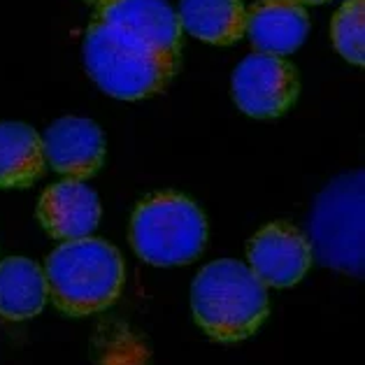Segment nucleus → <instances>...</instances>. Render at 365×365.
<instances>
[{
    "instance_id": "obj_1",
    "label": "nucleus",
    "mask_w": 365,
    "mask_h": 365,
    "mask_svg": "<svg viewBox=\"0 0 365 365\" xmlns=\"http://www.w3.org/2000/svg\"><path fill=\"white\" fill-rule=\"evenodd\" d=\"M191 309L198 326L219 342L254 335L268 317V291L249 265L221 258L195 274Z\"/></svg>"
},
{
    "instance_id": "obj_8",
    "label": "nucleus",
    "mask_w": 365,
    "mask_h": 365,
    "mask_svg": "<svg viewBox=\"0 0 365 365\" xmlns=\"http://www.w3.org/2000/svg\"><path fill=\"white\" fill-rule=\"evenodd\" d=\"M42 154L68 180H88L105 158V135L98 123L84 117H61L44 130Z\"/></svg>"
},
{
    "instance_id": "obj_2",
    "label": "nucleus",
    "mask_w": 365,
    "mask_h": 365,
    "mask_svg": "<svg viewBox=\"0 0 365 365\" xmlns=\"http://www.w3.org/2000/svg\"><path fill=\"white\" fill-rule=\"evenodd\" d=\"M47 291L66 314L82 317L110 307L123 289V258L105 240L82 237L56 247L47 258Z\"/></svg>"
},
{
    "instance_id": "obj_9",
    "label": "nucleus",
    "mask_w": 365,
    "mask_h": 365,
    "mask_svg": "<svg viewBox=\"0 0 365 365\" xmlns=\"http://www.w3.org/2000/svg\"><path fill=\"white\" fill-rule=\"evenodd\" d=\"M98 193L82 180H63L49 186L38 202V219L51 237L63 242L91 237L101 221Z\"/></svg>"
},
{
    "instance_id": "obj_11",
    "label": "nucleus",
    "mask_w": 365,
    "mask_h": 365,
    "mask_svg": "<svg viewBox=\"0 0 365 365\" xmlns=\"http://www.w3.org/2000/svg\"><path fill=\"white\" fill-rule=\"evenodd\" d=\"M245 33L258 54H293L309 33L307 12L298 0H258L247 12Z\"/></svg>"
},
{
    "instance_id": "obj_3",
    "label": "nucleus",
    "mask_w": 365,
    "mask_h": 365,
    "mask_svg": "<svg viewBox=\"0 0 365 365\" xmlns=\"http://www.w3.org/2000/svg\"><path fill=\"white\" fill-rule=\"evenodd\" d=\"M84 66L105 93L119 101H140L168 84L177 56L163 54L98 19L84 38Z\"/></svg>"
},
{
    "instance_id": "obj_5",
    "label": "nucleus",
    "mask_w": 365,
    "mask_h": 365,
    "mask_svg": "<svg viewBox=\"0 0 365 365\" xmlns=\"http://www.w3.org/2000/svg\"><path fill=\"white\" fill-rule=\"evenodd\" d=\"M363 189V173L337 177L317 198L309 219L307 242L317 261L354 277H361L365 265Z\"/></svg>"
},
{
    "instance_id": "obj_7",
    "label": "nucleus",
    "mask_w": 365,
    "mask_h": 365,
    "mask_svg": "<svg viewBox=\"0 0 365 365\" xmlns=\"http://www.w3.org/2000/svg\"><path fill=\"white\" fill-rule=\"evenodd\" d=\"M249 270L265 289H287L298 284L312 263V247L298 228L270 224L249 240Z\"/></svg>"
},
{
    "instance_id": "obj_17",
    "label": "nucleus",
    "mask_w": 365,
    "mask_h": 365,
    "mask_svg": "<svg viewBox=\"0 0 365 365\" xmlns=\"http://www.w3.org/2000/svg\"><path fill=\"white\" fill-rule=\"evenodd\" d=\"M298 3H309V5H319V3H326V0H298Z\"/></svg>"
},
{
    "instance_id": "obj_10",
    "label": "nucleus",
    "mask_w": 365,
    "mask_h": 365,
    "mask_svg": "<svg viewBox=\"0 0 365 365\" xmlns=\"http://www.w3.org/2000/svg\"><path fill=\"white\" fill-rule=\"evenodd\" d=\"M101 21L121 29L163 54L177 56L182 24L168 0H117L101 10Z\"/></svg>"
},
{
    "instance_id": "obj_16",
    "label": "nucleus",
    "mask_w": 365,
    "mask_h": 365,
    "mask_svg": "<svg viewBox=\"0 0 365 365\" xmlns=\"http://www.w3.org/2000/svg\"><path fill=\"white\" fill-rule=\"evenodd\" d=\"M91 3H98V5H110V3H117V0H91Z\"/></svg>"
},
{
    "instance_id": "obj_4",
    "label": "nucleus",
    "mask_w": 365,
    "mask_h": 365,
    "mask_svg": "<svg viewBox=\"0 0 365 365\" xmlns=\"http://www.w3.org/2000/svg\"><path fill=\"white\" fill-rule=\"evenodd\" d=\"M207 242V221L193 200L165 191L142 200L130 219V245L151 265H186Z\"/></svg>"
},
{
    "instance_id": "obj_14",
    "label": "nucleus",
    "mask_w": 365,
    "mask_h": 365,
    "mask_svg": "<svg viewBox=\"0 0 365 365\" xmlns=\"http://www.w3.org/2000/svg\"><path fill=\"white\" fill-rule=\"evenodd\" d=\"M177 16L186 33L210 44H233L245 35L242 0H182Z\"/></svg>"
},
{
    "instance_id": "obj_15",
    "label": "nucleus",
    "mask_w": 365,
    "mask_h": 365,
    "mask_svg": "<svg viewBox=\"0 0 365 365\" xmlns=\"http://www.w3.org/2000/svg\"><path fill=\"white\" fill-rule=\"evenodd\" d=\"M333 44L349 63H365V0H346L333 19Z\"/></svg>"
},
{
    "instance_id": "obj_12",
    "label": "nucleus",
    "mask_w": 365,
    "mask_h": 365,
    "mask_svg": "<svg viewBox=\"0 0 365 365\" xmlns=\"http://www.w3.org/2000/svg\"><path fill=\"white\" fill-rule=\"evenodd\" d=\"M47 277L31 258L14 256L0 261V317L24 322L40 314L47 302Z\"/></svg>"
},
{
    "instance_id": "obj_6",
    "label": "nucleus",
    "mask_w": 365,
    "mask_h": 365,
    "mask_svg": "<svg viewBox=\"0 0 365 365\" xmlns=\"http://www.w3.org/2000/svg\"><path fill=\"white\" fill-rule=\"evenodd\" d=\"M298 96V75L287 61L268 54H249L233 73V98L249 117L274 119Z\"/></svg>"
},
{
    "instance_id": "obj_13",
    "label": "nucleus",
    "mask_w": 365,
    "mask_h": 365,
    "mask_svg": "<svg viewBox=\"0 0 365 365\" xmlns=\"http://www.w3.org/2000/svg\"><path fill=\"white\" fill-rule=\"evenodd\" d=\"M44 170L42 138L21 121L0 123V186H31Z\"/></svg>"
}]
</instances>
